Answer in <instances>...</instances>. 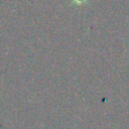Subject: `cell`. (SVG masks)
Returning <instances> with one entry per match:
<instances>
[{
  "mask_svg": "<svg viewBox=\"0 0 129 129\" xmlns=\"http://www.w3.org/2000/svg\"><path fill=\"white\" fill-rule=\"evenodd\" d=\"M78 1H83V0H78Z\"/></svg>",
  "mask_w": 129,
  "mask_h": 129,
  "instance_id": "1",
  "label": "cell"
}]
</instances>
